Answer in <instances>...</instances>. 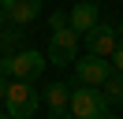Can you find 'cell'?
Wrapping results in <instances>:
<instances>
[{
    "label": "cell",
    "instance_id": "obj_7",
    "mask_svg": "<svg viewBox=\"0 0 123 119\" xmlns=\"http://www.w3.org/2000/svg\"><path fill=\"white\" fill-rule=\"evenodd\" d=\"M0 11H4L8 22L26 26V22H34L41 15V0H0Z\"/></svg>",
    "mask_w": 123,
    "mask_h": 119
},
{
    "label": "cell",
    "instance_id": "obj_18",
    "mask_svg": "<svg viewBox=\"0 0 123 119\" xmlns=\"http://www.w3.org/2000/svg\"><path fill=\"white\" fill-rule=\"evenodd\" d=\"M0 119H11V115H8V112H0Z\"/></svg>",
    "mask_w": 123,
    "mask_h": 119
},
{
    "label": "cell",
    "instance_id": "obj_2",
    "mask_svg": "<svg viewBox=\"0 0 123 119\" xmlns=\"http://www.w3.org/2000/svg\"><path fill=\"white\" fill-rule=\"evenodd\" d=\"M108 108H112V104L105 101V93H101L97 86H82V82H75V86H71L67 112H71L75 119H101Z\"/></svg>",
    "mask_w": 123,
    "mask_h": 119
},
{
    "label": "cell",
    "instance_id": "obj_4",
    "mask_svg": "<svg viewBox=\"0 0 123 119\" xmlns=\"http://www.w3.org/2000/svg\"><path fill=\"white\" fill-rule=\"evenodd\" d=\"M78 34L71 26H56L52 34H49V52H45V60H52V67H71L78 60Z\"/></svg>",
    "mask_w": 123,
    "mask_h": 119
},
{
    "label": "cell",
    "instance_id": "obj_10",
    "mask_svg": "<svg viewBox=\"0 0 123 119\" xmlns=\"http://www.w3.org/2000/svg\"><path fill=\"white\" fill-rule=\"evenodd\" d=\"M97 89L105 93V101H108V104H123V71H116V67H112Z\"/></svg>",
    "mask_w": 123,
    "mask_h": 119
},
{
    "label": "cell",
    "instance_id": "obj_5",
    "mask_svg": "<svg viewBox=\"0 0 123 119\" xmlns=\"http://www.w3.org/2000/svg\"><path fill=\"white\" fill-rule=\"evenodd\" d=\"M86 52H93V56H112V48L119 45V34H116V26L112 22H93L90 30H86Z\"/></svg>",
    "mask_w": 123,
    "mask_h": 119
},
{
    "label": "cell",
    "instance_id": "obj_11",
    "mask_svg": "<svg viewBox=\"0 0 123 119\" xmlns=\"http://www.w3.org/2000/svg\"><path fill=\"white\" fill-rule=\"evenodd\" d=\"M23 41V30H0V52H15Z\"/></svg>",
    "mask_w": 123,
    "mask_h": 119
},
{
    "label": "cell",
    "instance_id": "obj_12",
    "mask_svg": "<svg viewBox=\"0 0 123 119\" xmlns=\"http://www.w3.org/2000/svg\"><path fill=\"white\" fill-rule=\"evenodd\" d=\"M108 60H112V67H116V71H123V37H119V45L112 48V56H108Z\"/></svg>",
    "mask_w": 123,
    "mask_h": 119
},
{
    "label": "cell",
    "instance_id": "obj_6",
    "mask_svg": "<svg viewBox=\"0 0 123 119\" xmlns=\"http://www.w3.org/2000/svg\"><path fill=\"white\" fill-rule=\"evenodd\" d=\"M75 82H82V86H101L105 82V74L112 71V63H108L105 56H93V52H86L82 60H75Z\"/></svg>",
    "mask_w": 123,
    "mask_h": 119
},
{
    "label": "cell",
    "instance_id": "obj_13",
    "mask_svg": "<svg viewBox=\"0 0 123 119\" xmlns=\"http://www.w3.org/2000/svg\"><path fill=\"white\" fill-rule=\"evenodd\" d=\"M56 26H67V15H63V11H52V30Z\"/></svg>",
    "mask_w": 123,
    "mask_h": 119
},
{
    "label": "cell",
    "instance_id": "obj_9",
    "mask_svg": "<svg viewBox=\"0 0 123 119\" xmlns=\"http://www.w3.org/2000/svg\"><path fill=\"white\" fill-rule=\"evenodd\" d=\"M41 101H45L49 115H60V112H67L71 86H67V82H52V86H45V89H41Z\"/></svg>",
    "mask_w": 123,
    "mask_h": 119
},
{
    "label": "cell",
    "instance_id": "obj_3",
    "mask_svg": "<svg viewBox=\"0 0 123 119\" xmlns=\"http://www.w3.org/2000/svg\"><path fill=\"white\" fill-rule=\"evenodd\" d=\"M4 104H8V115L11 119H34V112L41 108V89H34V82L15 78L4 93Z\"/></svg>",
    "mask_w": 123,
    "mask_h": 119
},
{
    "label": "cell",
    "instance_id": "obj_16",
    "mask_svg": "<svg viewBox=\"0 0 123 119\" xmlns=\"http://www.w3.org/2000/svg\"><path fill=\"white\" fill-rule=\"evenodd\" d=\"M4 22H8V19H4V11H0V30H4Z\"/></svg>",
    "mask_w": 123,
    "mask_h": 119
},
{
    "label": "cell",
    "instance_id": "obj_15",
    "mask_svg": "<svg viewBox=\"0 0 123 119\" xmlns=\"http://www.w3.org/2000/svg\"><path fill=\"white\" fill-rule=\"evenodd\" d=\"M52 119H75V115H63V112H60V115H52Z\"/></svg>",
    "mask_w": 123,
    "mask_h": 119
},
{
    "label": "cell",
    "instance_id": "obj_17",
    "mask_svg": "<svg viewBox=\"0 0 123 119\" xmlns=\"http://www.w3.org/2000/svg\"><path fill=\"white\" fill-rule=\"evenodd\" d=\"M101 119H116V115H112V112H105V115H101Z\"/></svg>",
    "mask_w": 123,
    "mask_h": 119
},
{
    "label": "cell",
    "instance_id": "obj_14",
    "mask_svg": "<svg viewBox=\"0 0 123 119\" xmlns=\"http://www.w3.org/2000/svg\"><path fill=\"white\" fill-rule=\"evenodd\" d=\"M4 93H8V82H4V74H0V101H4Z\"/></svg>",
    "mask_w": 123,
    "mask_h": 119
},
{
    "label": "cell",
    "instance_id": "obj_1",
    "mask_svg": "<svg viewBox=\"0 0 123 119\" xmlns=\"http://www.w3.org/2000/svg\"><path fill=\"white\" fill-rule=\"evenodd\" d=\"M41 71H45V52H37V48H19V52L0 56V74L34 82V78H41Z\"/></svg>",
    "mask_w": 123,
    "mask_h": 119
},
{
    "label": "cell",
    "instance_id": "obj_8",
    "mask_svg": "<svg viewBox=\"0 0 123 119\" xmlns=\"http://www.w3.org/2000/svg\"><path fill=\"white\" fill-rule=\"evenodd\" d=\"M93 22H101V11H97V4H93V0L75 4V7H71V15H67V26L75 30V34H86Z\"/></svg>",
    "mask_w": 123,
    "mask_h": 119
}]
</instances>
